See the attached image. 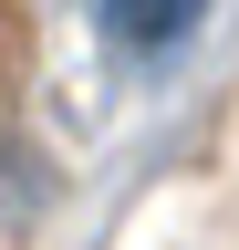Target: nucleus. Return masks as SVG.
Returning <instances> with one entry per match:
<instances>
[{
    "label": "nucleus",
    "instance_id": "nucleus-1",
    "mask_svg": "<svg viewBox=\"0 0 239 250\" xmlns=\"http://www.w3.org/2000/svg\"><path fill=\"white\" fill-rule=\"evenodd\" d=\"M198 11H208V0H104V31L135 42V52H166V42H187Z\"/></svg>",
    "mask_w": 239,
    "mask_h": 250
}]
</instances>
